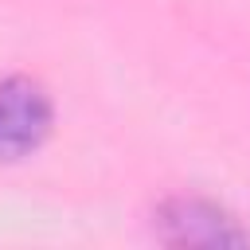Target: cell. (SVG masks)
Instances as JSON below:
<instances>
[{"label": "cell", "instance_id": "obj_1", "mask_svg": "<svg viewBox=\"0 0 250 250\" xmlns=\"http://www.w3.org/2000/svg\"><path fill=\"white\" fill-rule=\"evenodd\" d=\"M51 98L35 78L0 82V160H20L35 152L51 133Z\"/></svg>", "mask_w": 250, "mask_h": 250}, {"label": "cell", "instance_id": "obj_2", "mask_svg": "<svg viewBox=\"0 0 250 250\" xmlns=\"http://www.w3.org/2000/svg\"><path fill=\"white\" fill-rule=\"evenodd\" d=\"M156 223H160V238L176 246H242L246 242V230H238V223L227 211L203 199H168L156 211Z\"/></svg>", "mask_w": 250, "mask_h": 250}]
</instances>
